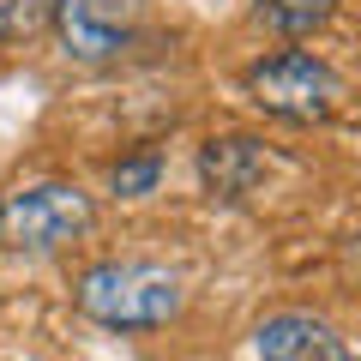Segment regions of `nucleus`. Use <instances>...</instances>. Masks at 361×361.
<instances>
[{
	"mask_svg": "<svg viewBox=\"0 0 361 361\" xmlns=\"http://www.w3.org/2000/svg\"><path fill=\"white\" fill-rule=\"evenodd\" d=\"M78 313L109 331H157L169 325L180 307H187V289L169 265H151V259H103L90 265L73 289Z\"/></svg>",
	"mask_w": 361,
	"mask_h": 361,
	"instance_id": "obj_1",
	"label": "nucleus"
},
{
	"mask_svg": "<svg viewBox=\"0 0 361 361\" xmlns=\"http://www.w3.org/2000/svg\"><path fill=\"white\" fill-rule=\"evenodd\" d=\"M247 97L265 109L271 121H289V127H319L343 109V78L307 49H283L271 61L247 66Z\"/></svg>",
	"mask_w": 361,
	"mask_h": 361,
	"instance_id": "obj_2",
	"label": "nucleus"
},
{
	"mask_svg": "<svg viewBox=\"0 0 361 361\" xmlns=\"http://www.w3.org/2000/svg\"><path fill=\"white\" fill-rule=\"evenodd\" d=\"M90 199L78 193L73 180H37L25 193L0 199V247L13 253H54V247L78 241L90 229Z\"/></svg>",
	"mask_w": 361,
	"mask_h": 361,
	"instance_id": "obj_3",
	"label": "nucleus"
},
{
	"mask_svg": "<svg viewBox=\"0 0 361 361\" xmlns=\"http://www.w3.org/2000/svg\"><path fill=\"white\" fill-rule=\"evenodd\" d=\"M145 18H151V0H54V37L85 66L121 61L139 42Z\"/></svg>",
	"mask_w": 361,
	"mask_h": 361,
	"instance_id": "obj_4",
	"label": "nucleus"
},
{
	"mask_svg": "<svg viewBox=\"0 0 361 361\" xmlns=\"http://www.w3.org/2000/svg\"><path fill=\"white\" fill-rule=\"evenodd\" d=\"M271 157L259 139H247V133H223V139H205V151H199V175H205V193L211 199H247L265 180Z\"/></svg>",
	"mask_w": 361,
	"mask_h": 361,
	"instance_id": "obj_5",
	"label": "nucleus"
},
{
	"mask_svg": "<svg viewBox=\"0 0 361 361\" xmlns=\"http://www.w3.org/2000/svg\"><path fill=\"white\" fill-rule=\"evenodd\" d=\"M259 361H349V349L313 313H271L259 325Z\"/></svg>",
	"mask_w": 361,
	"mask_h": 361,
	"instance_id": "obj_6",
	"label": "nucleus"
},
{
	"mask_svg": "<svg viewBox=\"0 0 361 361\" xmlns=\"http://www.w3.org/2000/svg\"><path fill=\"white\" fill-rule=\"evenodd\" d=\"M337 0H259V18H265L277 37H313L319 25H331Z\"/></svg>",
	"mask_w": 361,
	"mask_h": 361,
	"instance_id": "obj_7",
	"label": "nucleus"
},
{
	"mask_svg": "<svg viewBox=\"0 0 361 361\" xmlns=\"http://www.w3.org/2000/svg\"><path fill=\"white\" fill-rule=\"evenodd\" d=\"M54 18V0H0V37H30Z\"/></svg>",
	"mask_w": 361,
	"mask_h": 361,
	"instance_id": "obj_8",
	"label": "nucleus"
},
{
	"mask_svg": "<svg viewBox=\"0 0 361 361\" xmlns=\"http://www.w3.org/2000/svg\"><path fill=\"white\" fill-rule=\"evenodd\" d=\"M157 175H163V157L145 151V157H133V163H115V175H109V180H115L121 199H139V193H151V187H157Z\"/></svg>",
	"mask_w": 361,
	"mask_h": 361,
	"instance_id": "obj_9",
	"label": "nucleus"
},
{
	"mask_svg": "<svg viewBox=\"0 0 361 361\" xmlns=\"http://www.w3.org/2000/svg\"><path fill=\"white\" fill-rule=\"evenodd\" d=\"M349 259H355V265H361V235H355V247H349Z\"/></svg>",
	"mask_w": 361,
	"mask_h": 361,
	"instance_id": "obj_10",
	"label": "nucleus"
},
{
	"mask_svg": "<svg viewBox=\"0 0 361 361\" xmlns=\"http://www.w3.org/2000/svg\"><path fill=\"white\" fill-rule=\"evenodd\" d=\"M349 361H355V355H349Z\"/></svg>",
	"mask_w": 361,
	"mask_h": 361,
	"instance_id": "obj_11",
	"label": "nucleus"
}]
</instances>
